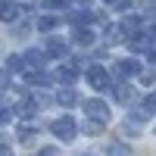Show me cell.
I'll return each instance as SVG.
<instances>
[{"mask_svg": "<svg viewBox=\"0 0 156 156\" xmlns=\"http://www.w3.org/2000/svg\"><path fill=\"white\" fill-rule=\"evenodd\" d=\"M22 69H25L22 56H9V59H6V72H22Z\"/></svg>", "mask_w": 156, "mask_h": 156, "instance_id": "cell-13", "label": "cell"}, {"mask_svg": "<svg viewBox=\"0 0 156 156\" xmlns=\"http://www.w3.org/2000/svg\"><path fill=\"white\" fill-rule=\"evenodd\" d=\"M109 90H112V97L119 100V103H128V100H131V87H128V84H109Z\"/></svg>", "mask_w": 156, "mask_h": 156, "instance_id": "cell-7", "label": "cell"}, {"mask_svg": "<svg viewBox=\"0 0 156 156\" xmlns=\"http://www.w3.org/2000/svg\"><path fill=\"white\" fill-rule=\"evenodd\" d=\"M147 59H150L153 66H156V50H147Z\"/></svg>", "mask_w": 156, "mask_h": 156, "instance_id": "cell-22", "label": "cell"}, {"mask_svg": "<svg viewBox=\"0 0 156 156\" xmlns=\"http://www.w3.org/2000/svg\"><path fill=\"white\" fill-rule=\"evenodd\" d=\"M19 16V6L12 0H0V22H12Z\"/></svg>", "mask_w": 156, "mask_h": 156, "instance_id": "cell-4", "label": "cell"}, {"mask_svg": "<svg viewBox=\"0 0 156 156\" xmlns=\"http://www.w3.org/2000/svg\"><path fill=\"white\" fill-rule=\"evenodd\" d=\"M115 72H119V75H140V62H134V59H119V62H115Z\"/></svg>", "mask_w": 156, "mask_h": 156, "instance_id": "cell-5", "label": "cell"}, {"mask_svg": "<svg viewBox=\"0 0 156 156\" xmlns=\"http://www.w3.org/2000/svg\"><path fill=\"white\" fill-rule=\"evenodd\" d=\"M106 41H109V44H119V41H122V28H109V31H106Z\"/></svg>", "mask_w": 156, "mask_h": 156, "instance_id": "cell-18", "label": "cell"}, {"mask_svg": "<svg viewBox=\"0 0 156 156\" xmlns=\"http://www.w3.org/2000/svg\"><path fill=\"white\" fill-rule=\"evenodd\" d=\"M56 25H59L56 16H41V19H37V28H41V31H50V28H56Z\"/></svg>", "mask_w": 156, "mask_h": 156, "instance_id": "cell-10", "label": "cell"}, {"mask_svg": "<svg viewBox=\"0 0 156 156\" xmlns=\"http://www.w3.org/2000/svg\"><path fill=\"white\" fill-rule=\"evenodd\" d=\"M69 0H41V6H47V9H62Z\"/></svg>", "mask_w": 156, "mask_h": 156, "instance_id": "cell-16", "label": "cell"}, {"mask_svg": "<svg viewBox=\"0 0 156 156\" xmlns=\"http://www.w3.org/2000/svg\"><path fill=\"white\" fill-rule=\"evenodd\" d=\"M56 103H59V106H72V103H75V90L66 84V87H59L56 90Z\"/></svg>", "mask_w": 156, "mask_h": 156, "instance_id": "cell-6", "label": "cell"}, {"mask_svg": "<svg viewBox=\"0 0 156 156\" xmlns=\"http://www.w3.org/2000/svg\"><path fill=\"white\" fill-rule=\"evenodd\" d=\"M147 34H150V41H156V22L150 25V31H147Z\"/></svg>", "mask_w": 156, "mask_h": 156, "instance_id": "cell-21", "label": "cell"}, {"mask_svg": "<svg viewBox=\"0 0 156 156\" xmlns=\"http://www.w3.org/2000/svg\"><path fill=\"white\" fill-rule=\"evenodd\" d=\"M19 140H22V144H31V140H34V131H31V128H19Z\"/></svg>", "mask_w": 156, "mask_h": 156, "instance_id": "cell-17", "label": "cell"}, {"mask_svg": "<svg viewBox=\"0 0 156 156\" xmlns=\"http://www.w3.org/2000/svg\"><path fill=\"white\" fill-rule=\"evenodd\" d=\"M9 119H12V115H9V112H3V109H0V125H6Z\"/></svg>", "mask_w": 156, "mask_h": 156, "instance_id": "cell-20", "label": "cell"}, {"mask_svg": "<svg viewBox=\"0 0 156 156\" xmlns=\"http://www.w3.org/2000/svg\"><path fill=\"white\" fill-rule=\"evenodd\" d=\"M47 53L50 56H66V44L56 41V37H50V41H47Z\"/></svg>", "mask_w": 156, "mask_h": 156, "instance_id": "cell-9", "label": "cell"}, {"mask_svg": "<svg viewBox=\"0 0 156 156\" xmlns=\"http://www.w3.org/2000/svg\"><path fill=\"white\" fill-rule=\"evenodd\" d=\"M56 78H59L62 84H72L75 78H78V69H75V66H59V72H56Z\"/></svg>", "mask_w": 156, "mask_h": 156, "instance_id": "cell-8", "label": "cell"}, {"mask_svg": "<svg viewBox=\"0 0 156 156\" xmlns=\"http://www.w3.org/2000/svg\"><path fill=\"white\" fill-rule=\"evenodd\" d=\"M6 81H9V72H6V69H0V87H6Z\"/></svg>", "mask_w": 156, "mask_h": 156, "instance_id": "cell-19", "label": "cell"}, {"mask_svg": "<svg viewBox=\"0 0 156 156\" xmlns=\"http://www.w3.org/2000/svg\"><path fill=\"white\" fill-rule=\"evenodd\" d=\"M75 41H78V44H90V41H94V34L84 31V28H75Z\"/></svg>", "mask_w": 156, "mask_h": 156, "instance_id": "cell-15", "label": "cell"}, {"mask_svg": "<svg viewBox=\"0 0 156 156\" xmlns=\"http://www.w3.org/2000/svg\"><path fill=\"white\" fill-rule=\"evenodd\" d=\"M153 112H156V94L140 103V115H153Z\"/></svg>", "mask_w": 156, "mask_h": 156, "instance_id": "cell-12", "label": "cell"}, {"mask_svg": "<svg viewBox=\"0 0 156 156\" xmlns=\"http://www.w3.org/2000/svg\"><path fill=\"white\" fill-rule=\"evenodd\" d=\"M25 59H28V62H31V66H37V69H41V66H44V59H47V56L41 53V50H28V53H25Z\"/></svg>", "mask_w": 156, "mask_h": 156, "instance_id": "cell-11", "label": "cell"}, {"mask_svg": "<svg viewBox=\"0 0 156 156\" xmlns=\"http://www.w3.org/2000/svg\"><path fill=\"white\" fill-rule=\"evenodd\" d=\"M84 112H87V119H97V122H106L109 119V106L103 100H87L84 103Z\"/></svg>", "mask_w": 156, "mask_h": 156, "instance_id": "cell-3", "label": "cell"}, {"mask_svg": "<svg viewBox=\"0 0 156 156\" xmlns=\"http://www.w3.org/2000/svg\"><path fill=\"white\" fill-rule=\"evenodd\" d=\"M106 3H115V0H106Z\"/></svg>", "mask_w": 156, "mask_h": 156, "instance_id": "cell-24", "label": "cell"}, {"mask_svg": "<svg viewBox=\"0 0 156 156\" xmlns=\"http://www.w3.org/2000/svg\"><path fill=\"white\" fill-rule=\"evenodd\" d=\"M50 131H53L56 137H62V140H72V137H75V122H72V115L56 119L53 125H50Z\"/></svg>", "mask_w": 156, "mask_h": 156, "instance_id": "cell-2", "label": "cell"}, {"mask_svg": "<svg viewBox=\"0 0 156 156\" xmlns=\"http://www.w3.org/2000/svg\"><path fill=\"white\" fill-rule=\"evenodd\" d=\"M78 3H87V6H90V0H78Z\"/></svg>", "mask_w": 156, "mask_h": 156, "instance_id": "cell-23", "label": "cell"}, {"mask_svg": "<svg viewBox=\"0 0 156 156\" xmlns=\"http://www.w3.org/2000/svg\"><path fill=\"white\" fill-rule=\"evenodd\" d=\"M87 81L97 90H109V72L103 66H87Z\"/></svg>", "mask_w": 156, "mask_h": 156, "instance_id": "cell-1", "label": "cell"}, {"mask_svg": "<svg viewBox=\"0 0 156 156\" xmlns=\"http://www.w3.org/2000/svg\"><path fill=\"white\" fill-rule=\"evenodd\" d=\"M84 131H87V134H100V131H103V122H97V119H84Z\"/></svg>", "mask_w": 156, "mask_h": 156, "instance_id": "cell-14", "label": "cell"}]
</instances>
